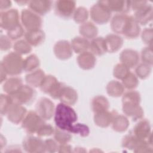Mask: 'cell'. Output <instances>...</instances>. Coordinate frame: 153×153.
<instances>
[{"label":"cell","mask_w":153,"mask_h":153,"mask_svg":"<svg viewBox=\"0 0 153 153\" xmlns=\"http://www.w3.org/2000/svg\"><path fill=\"white\" fill-rule=\"evenodd\" d=\"M77 119V114L71 106L60 103L56 107L54 120L56 127L81 137H87L90 133L88 127L84 124L76 123Z\"/></svg>","instance_id":"1"},{"label":"cell","mask_w":153,"mask_h":153,"mask_svg":"<svg viewBox=\"0 0 153 153\" xmlns=\"http://www.w3.org/2000/svg\"><path fill=\"white\" fill-rule=\"evenodd\" d=\"M23 60L19 54L10 52L3 57L0 66L4 69L7 75L16 76L20 75L23 71Z\"/></svg>","instance_id":"2"},{"label":"cell","mask_w":153,"mask_h":153,"mask_svg":"<svg viewBox=\"0 0 153 153\" xmlns=\"http://www.w3.org/2000/svg\"><path fill=\"white\" fill-rule=\"evenodd\" d=\"M20 19L22 25L26 31L41 29L42 19L38 14L30 10L23 9L21 12Z\"/></svg>","instance_id":"3"},{"label":"cell","mask_w":153,"mask_h":153,"mask_svg":"<svg viewBox=\"0 0 153 153\" xmlns=\"http://www.w3.org/2000/svg\"><path fill=\"white\" fill-rule=\"evenodd\" d=\"M64 84L59 82L57 78L51 75H45L41 86V90L49 94L52 98L57 99Z\"/></svg>","instance_id":"4"},{"label":"cell","mask_w":153,"mask_h":153,"mask_svg":"<svg viewBox=\"0 0 153 153\" xmlns=\"http://www.w3.org/2000/svg\"><path fill=\"white\" fill-rule=\"evenodd\" d=\"M44 120L36 111H30L27 112L22 122V127L28 134L36 133L38 128L45 123Z\"/></svg>","instance_id":"5"},{"label":"cell","mask_w":153,"mask_h":153,"mask_svg":"<svg viewBox=\"0 0 153 153\" xmlns=\"http://www.w3.org/2000/svg\"><path fill=\"white\" fill-rule=\"evenodd\" d=\"M90 17L96 23L103 25L108 23L111 17V12L100 1L94 4L90 8Z\"/></svg>","instance_id":"6"},{"label":"cell","mask_w":153,"mask_h":153,"mask_svg":"<svg viewBox=\"0 0 153 153\" xmlns=\"http://www.w3.org/2000/svg\"><path fill=\"white\" fill-rule=\"evenodd\" d=\"M36 95V91L33 87L28 85H23L16 93L11 96L14 103L23 105L31 103Z\"/></svg>","instance_id":"7"},{"label":"cell","mask_w":153,"mask_h":153,"mask_svg":"<svg viewBox=\"0 0 153 153\" xmlns=\"http://www.w3.org/2000/svg\"><path fill=\"white\" fill-rule=\"evenodd\" d=\"M19 24V14L17 9H9L1 11L0 26L2 29L8 31Z\"/></svg>","instance_id":"8"},{"label":"cell","mask_w":153,"mask_h":153,"mask_svg":"<svg viewBox=\"0 0 153 153\" xmlns=\"http://www.w3.org/2000/svg\"><path fill=\"white\" fill-rule=\"evenodd\" d=\"M35 111L44 120H50L54 114V104L50 99L41 97L36 103Z\"/></svg>","instance_id":"9"},{"label":"cell","mask_w":153,"mask_h":153,"mask_svg":"<svg viewBox=\"0 0 153 153\" xmlns=\"http://www.w3.org/2000/svg\"><path fill=\"white\" fill-rule=\"evenodd\" d=\"M75 7L76 2L74 1H57L54 4V12L57 16L62 18L68 19L73 16Z\"/></svg>","instance_id":"10"},{"label":"cell","mask_w":153,"mask_h":153,"mask_svg":"<svg viewBox=\"0 0 153 153\" xmlns=\"http://www.w3.org/2000/svg\"><path fill=\"white\" fill-rule=\"evenodd\" d=\"M23 148L25 151L30 153H42L45 152L44 141L40 137L27 136L23 140Z\"/></svg>","instance_id":"11"},{"label":"cell","mask_w":153,"mask_h":153,"mask_svg":"<svg viewBox=\"0 0 153 153\" xmlns=\"http://www.w3.org/2000/svg\"><path fill=\"white\" fill-rule=\"evenodd\" d=\"M131 133L137 137L142 140H146L150 144L152 145L151 125L148 120L146 119L139 120V121L134 127Z\"/></svg>","instance_id":"12"},{"label":"cell","mask_w":153,"mask_h":153,"mask_svg":"<svg viewBox=\"0 0 153 153\" xmlns=\"http://www.w3.org/2000/svg\"><path fill=\"white\" fill-rule=\"evenodd\" d=\"M111 13L126 14L130 10V1L126 0H108L99 1Z\"/></svg>","instance_id":"13"},{"label":"cell","mask_w":153,"mask_h":153,"mask_svg":"<svg viewBox=\"0 0 153 153\" xmlns=\"http://www.w3.org/2000/svg\"><path fill=\"white\" fill-rule=\"evenodd\" d=\"M53 52L57 59L62 60L69 59L73 54L71 43L66 40L57 41L53 47Z\"/></svg>","instance_id":"14"},{"label":"cell","mask_w":153,"mask_h":153,"mask_svg":"<svg viewBox=\"0 0 153 153\" xmlns=\"http://www.w3.org/2000/svg\"><path fill=\"white\" fill-rule=\"evenodd\" d=\"M27 114V109L22 105L13 103L7 114V117L10 122L18 124L22 123Z\"/></svg>","instance_id":"15"},{"label":"cell","mask_w":153,"mask_h":153,"mask_svg":"<svg viewBox=\"0 0 153 153\" xmlns=\"http://www.w3.org/2000/svg\"><path fill=\"white\" fill-rule=\"evenodd\" d=\"M120 60L121 63L131 69L138 65L140 56L137 51L127 48L122 51L120 55Z\"/></svg>","instance_id":"16"},{"label":"cell","mask_w":153,"mask_h":153,"mask_svg":"<svg viewBox=\"0 0 153 153\" xmlns=\"http://www.w3.org/2000/svg\"><path fill=\"white\" fill-rule=\"evenodd\" d=\"M124 114L133 121L139 120L143 116V111L139 103L133 102H123L122 106Z\"/></svg>","instance_id":"17"},{"label":"cell","mask_w":153,"mask_h":153,"mask_svg":"<svg viewBox=\"0 0 153 153\" xmlns=\"http://www.w3.org/2000/svg\"><path fill=\"white\" fill-rule=\"evenodd\" d=\"M58 99L60 100L61 103L71 106L76 103L78 94L74 88L64 84L60 91Z\"/></svg>","instance_id":"18"},{"label":"cell","mask_w":153,"mask_h":153,"mask_svg":"<svg viewBox=\"0 0 153 153\" xmlns=\"http://www.w3.org/2000/svg\"><path fill=\"white\" fill-rule=\"evenodd\" d=\"M115 111L109 112L108 110L95 113L94 115V124L102 128H106L109 127L113 121L115 115L117 114Z\"/></svg>","instance_id":"19"},{"label":"cell","mask_w":153,"mask_h":153,"mask_svg":"<svg viewBox=\"0 0 153 153\" xmlns=\"http://www.w3.org/2000/svg\"><path fill=\"white\" fill-rule=\"evenodd\" d=\"M140 33V25L133 16H128L122 34L128 39H135L139 36Z\"/></svg>","instance_id":"20"},{"label":"cell","mask_w":153,"mask_h":153,"mask_svg":"<svg viewBox=\"0 0 153 153\" xmlns=\"http://www.w3.org/2000/svg\"><path fill=\"white\" fill-rule=\"evenodd\" d=\"M52 1L47 0H33L29 1L28 5L30 10L39 16L47 14L51 8Z\"/></svg>","instance_id":"21"},{"label":"cell","mask_w":153,"mask_h":153,"mask_svg":"<svg viewBox=\"0 0 153 153\" xmlns=\"http://www.w3.org/2000/svg\"><path fill=\"white\" fill-rule=\"evenodd\" d=\"M76 60L79 68L84 70L93 69L96 62L95 56L92 53L88 51L79 54Z\"/></svg>","instance_id":"22"},{"label":"cell","mask_w":153,"mask_h":153,"mask_svg":"<svg viewBox=\"0 0 153 153\" xmlns=\"http://www.w3.org/2000/svg\"><path fill=\"white\" fill-rule=\"evenodd\" d=\"M107 52L113 53L118 51L123 45V39L119 35L109 33L105 38Z\"/></svg>","instance_id":"23"},{"label":"cell","mask_w":153,"mask_h":153,"mask_svg":"<svg viewBox=\"0 0 153 153\" xmlns=\"http://www.w3.org/2000/svg\"><path fill=\"white\" fill-rule=\"evenodd\" d=\"M45 76L44 72L41 69H37L26 75L25 81L27 85L33 88L40 87Z\"/></svg>","instance_id":"24"},{"label":"cell","mask_w":153,"mask_h":153,"mask_svg":"<svg viewBox=\"0 0 153 153\" xmlns=\"http://www.w3.org/2000/svg\"><path fill=\"white\" fill-rule=\"evenodd\" d=\"M24 36L25 39L33 47H37L42 44L45 38V33L41 29L26 31Z\"/></svg>","instance_id":"25"},{"label":"cell","mask_w":153,"mask_h":153,"mask_svg":"<svg viewBox=\"0 0 153 153\" xmlns=\"http://www.w3.org/2000/svg\"><path fill=\"white\" fill-rule=\"evenodd\" d=\"M152 7L148 4L142 9L136 11L133 17L139 25H145L152 20Z\"/></svg>","instance_id":"26"},{"label":"cell","mask_w":153,"mask_h":153,"mask_svg":"<svg viewBox=\"0 0 153 153\" xmlns=\"http://www.w3.org/2000/svg\"><path fill=\"white\" fill-rule=\"evenodd\" d=\"M22 79L17 76H12L4 82L2 88L5 93L8 95H13L16 93L23 85Z\"/></svg>","instance_id":"27"},{"label":"cell","mask_w":153,"mask_h":153,"mask_svg":"<svg viewBox=\"0 0 153 153\" xmlns=\"http://www.w3.org/2000/svg\"><path fill=\"white\" fill-rule=\"evenodd\" d=\"M145 143H149L146 140H142V139H140L137 137L136 136H134L131 132L129 134L126 135L123 137V139L122 140L121 144H122L123 147L128 149L130 150L134 151L136 148H139L140 145H142ZM150 145H151V144H150Z\"/></svg>","instance_id":"28"},{"label":"cell","mask_w":153,"mask_h":153,"mask_svg":"<svg viewBox=\"0 0 153 153\" xmlns=\"http://www.w3.org/2000/svg\"><path fill=\"white\" fill-rule=\"evenodd\" d=\"M128 17L125 14H116L112 17L111 21V28L115 34L123 33Z\"/></svg>","instance_id":"29"},{"label":"cell","mask_w":153,"mask_h":153,"mask_svg":"<svg viewBox=\"0 0 153 153\" xmlns=\"http://www.w3.org/2000/svg\"><path fill=\"white\" fill-rule=\"evenodd\" d=\"M89 50L94 56H102L107 52L105 38L96 37L91 39Z\"/></svg>","instance_id":"30"},{"label":"cell","mask_w":153,"mask_h":153,"mask_svg":"<svg viewBox=\"0 0 153 153\" xmlns=\"http://www.w3.org/2000/svg\"><path fill=\"white\" fill-rule=\"evenodd\" d=\"M91 107L94 114L108 111L109 108V102L108 99L105 96L98 95L93 98Z\"/></svg>","instance_id":"31"},{"label":"cell","mask_w":153,"mask_h":153,"mask_svg":"<svg viewBox=\"0 0 153 153\" xmlns=\"http://www.w3.org/2000/svg\"><path fill=\"white\" fill-rule=\"evenodd\" d=\"M79 32L82 37L87 39H93L96 37L98 33V29L93 23L86 22L80 25L79 27Z\"/></svg>","instance_id":"32"},{"label":"cell","mask_w":153,"mask_h":153,"mask_svg":"<svg viewBox=\"0 0 153 153\" xmlns=\"http://www.w3.org/2000/svg\"><path fill=\"white\" fill-rule=\"evenodd\" d=\"M90 43L88 39L82 36H76L71 40V45L73 51L79 54L89 50Z\"/></svg>","instance_id":"33"},{"label":"cell","mask_w":153,"mask_h":153,"mask_svg":"<svg viewBox=\"0 0 153 153\" xmlns=\"http://www.w3.org/2000/svg\"><path fill=\"white\" fill-rule=\"evenodd\" d=\"M129 121L125 115L117 113L113 119L111 124L112 129L114 131L122 133L127 130L129 126Z\"/></svg>","instance_id":"34"},{"label":"cell","mask_w":153,"mask_h":153,"mask_svg":"<svg viewBox=\"0 0 153 153\" xmlns=\"http://www.w3.org/2000/svg\"><path fill=\"white\" fill-rule=\"evenodd\" d=\"M106 90L108 94L113 97H118L124 93V87L122 83L116 80L109 81L106 87Z\"/></svg>","instance_id":"35"},{"label":"cell","mask_w":153,"mask_h":153,"mask_svg":"<svg viewBox=\"0 0 153 153\" xmlns=\"http://www.w3.org/2000/svg\"><path fill=\"white\" fill-rule=\"evenodd\" d=\"M40 62L38 57L35 54H30L23 60V71L30 72L37 69L39 66Z\"/></svg>","instance_id":"36"},{"label":"cell","mask_w":153,"mask_h":153,"mask_svg":"<svg viewBox=\"0 0 153 153\" xmlns=\"http://www.w3.org/2000/svg\"><path fill=\"white\" fill-rule=\"evenodd\" d=\"M14 52L20 55H25L32 51V46L25 39H19L13 45Z\"/></svg>","instance_id":"37"},{"label":"cell","mask_w":153,"mask_h":153,"mask_svg":"<svg viewBox=\"0 0 153 153\" xmlns=\"http://www.w3.org/2000/svg\"><path fill=\"white\" fill-rule=\"evenodd\" d=\"M53 135L54 140L59 145L68 143L72 139V136L70 133L62 130L57 127L54 128Z\"/></svg>","instance_id":"38"},{"label":"cell","mask_w":153,"mask_h":153,"mask_svg":"<svg viewBox=\"0 0 153 153\" xmlns=\"http://www.w3.org/2000/svg\"><path fill=\"white\" fill-rule=\"evenodd\" d=\"M89 16V13L87 8L84 7H79L75 9L73 19L74 21L79 24H82L87 22Z\"/></svg>","instance_id":"39"},{"label":"cell","mask_w":153,"mask_h":153,"mask_svg":"<svg viewBox=\"0 0 153 153\" xmlns=\"http://www.w3.org/2000/svg\"><path fill=\"white\" fill-rule=\"evenodd\" d=\"M122 84L124 88L131 90L136 88L139 84L138 78L136 75L130 72L127 75L122 79Z\"/></svg>","instance_id":"40"},{"label":"cell","mask_w":153,"mask_h":153,"mask_svg":"<svg viewBox=\"0 0 153 153\" xmlns=\"http://www.w3.org/2000/svg\"><path fill=\"white\" fill-rule=\"evenodd\" d=\"M14 103L10 95L1 94L0 95V112L2 115H7L8 111Z\"/></svg>","instance_id":"41"},{"label":"cell","mask_w":153,"mask_h":153,"mask_svg":"<svg viewBox=\"0 0 153 153\" xmlns=\"http://www.w3.org/2000/svg\"><path fill=\"white\" fill-rule=\"evenodd\" d=\"M151 66L142 63L136 66L135 69V75L141 79H145L149 77L151 73Z\"/></svg>","instance_id":"42"},{"label":"cell","mask_w":153,"mask_h":153,"mask_svg":"<svg viewBox=\"0 0 153 153\" xmlns=\"http://www.w3.org/2000/svg\"><path fill=\"white\" fill-rule=\"evenodd\" d=\"M141 97L139 93L135 90H129L123 94V102H133L140 104Z\"/></svg>","instance_id":"43"},{"label":"cell","mask_w":153,"mask_h":153,"mask_svg":"<svg viewBox=\"0 0 153 153\" xmlns=\"http://www.w3.org/2000/svg\"><path fill=\"white\" fill-rule=\"evenodd\" d=\"M130 69L123 63L117 64L113 69V75L118 79L122 80L130 72Z\"/></svg>","instance_id":"44"},{"label":"cell","mask_w":153,"mask_h":153,"mask_svg":"<svg viewBox=\"0 0 153 153\" xmlns=\"http://www.w3.org/2000/svg\"><path fill=\"white\" fill-rule=\"evenodd\" d=\"M25 33L24 27L20 23L14 28L7 31V35L11 41L18 40L25 35Z\"/></svg>","instance_id":"45"},{"label":"cell","mask_w":153,"mask_h":153,"mask_svg":"<svg viewBox=\"0 0 153 153\" xmlns=\"http://www.w3.org/2000/svg\"><path fill=\"white\" fill-rule=\"evenodd\" d=\"M152 47V46H147L143 48L141 51L140 55V58L142 63L147 64L151 66L153 64V55Z\"/></svg>","instance_id":"46"},{"label":"cell","mask_w":153,"mask_h":153,"mask_svg":"<svg viewBox=\"0 0 153 153\" xmlns=\"http://www.w3.org/2000/svg\"><path fill=\"white\" fill-rule=\"evenodd\" d=\"M54 131V128L51 125L45 123L38 128L36 133L38 137H45L53 134Z\"/></svg>","instance_id":"47"},{"label":"cell","mask_w":153,"mask_h":153,"mask_svg":"<svg viewBox=\"0 0 153 153\" xmlns=\"http://www.w3.org/2000/svg\"><path fill=\"white\" fill-rule=\"evenodd\" d=\"M152 28H145L141 33L142 41L148 46H152Z\"/></svg>","instance_id":"48"},{"label":"cell","mask_w":153,"mask_h":153,"mask_svg":"<svg viewBox=\"0 0 153 153\" xmlns=\"http://www.w3.org/2000/svg\"><path fill=\"white\" fill-rule=\"evenodd\" d=\"M58 143L52 139H48L44 140V145L45 152L53 153L58 151L59 145Z\"/></svg>","instance_id":"49"},{"label":"cell","mask_w":153,"mask_h":153,"mask_svg":"<svg viewBox=\"0 0 153 153\" xmlns=\"http://www.w3.org/2000/svg\"><path fill=\"white\" fill-rule=\"evenodd\" d=\"M12 46L11 40L7 35H1L0 36V49L1 51H7Z\"/></svg>","instance_id":"50"},{"label":"cell","mask_w":153,"mask_h":153,"mask_svg":"<svg viewBox=\"0 0 153 153\" xmlns=\"http://www.w3.org/2000/svg\"><path fill=\"white\" fill-rule=\"evenodd\" d=\"M148 5L146 1H130V8L136 11H137Z\"/></svg>","instance_id":"51"},{"label":"cell","mask_w":153,"mask_h":153,"mask_svg":"<svg viewBox=\"0 0 153 153\" xmlns=\"http://www.w3.org/2000/svg\"><path fill=\"white\" fill-rule=\"evenodd\" d=\"M11 1L8 0H1L0 1V9L1 11H4L9 10L11 7Z\"/></svg>","instance_id":"52"},{"label":"cell","mask_w":153,"mask_h":153,"mask_svg":"<svg viewBox=\"0 0 153 153\" xmlns=\"http://www.w3.org/2000/svg\"><path fill=\"white\" fill-rule=\"evenodd\" d=\"M72 151V146L68 143L60 144L59 145L57 151L59 152H71Z\"/></svg>","instance_id":"53"},{"label":"cell","mask_w":153,"mask_h":153,"mask_svg":"<svg viewBox=\"0 0 153 153\" xmlns=\"http://www.w3.org/2000/svg\"><path fill=\"white\" fill-rule=\"evenodd\" d=\"M0 71H1V83L2 84L3 82H4L7 80V74L1 66H0Z\"/></svg>","instance_id":"54"},{"label":"cell","mask_w":153,"mask_h":153,"mask_svg":"<svg viewBox=\"0 0 153 153\" xmlns=\"http://www.w3.org/2000/svg\"><path fill=\"white\" fill-rule=\"evenodd\" d=\"M16 2L17 4H19L20 5H23L26 4H28L29 1H16Z\"/></svg>","instance_id":"55"}]
</instances>
